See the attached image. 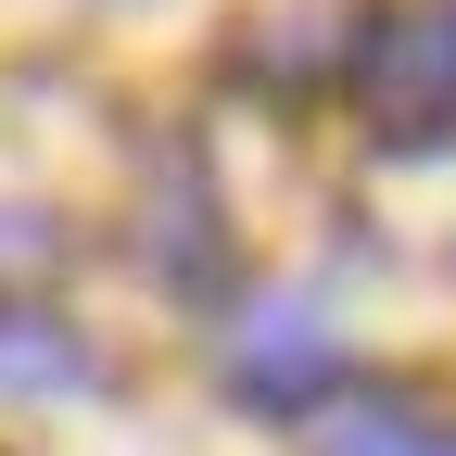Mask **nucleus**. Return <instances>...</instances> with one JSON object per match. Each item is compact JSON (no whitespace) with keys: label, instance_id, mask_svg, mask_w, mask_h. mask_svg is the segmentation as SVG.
Wrapping results in <instances>:
<instances>
[{"label":"nucleus","instance_id":"f257e3e1","mask_svg":"<svg viewBox=\"0 0 456 456\" xmlns=\"http://www.w3.org/2000/svg\"><path fill=\"white\" fill-rule=\"evenodd\" d=\"M355 114L406 152L456 127V0H419V13H380L355 38Z\"/></svg>","mask_w":456,"mask_h":456},{"label":"nucleus","instance_id":"f03ea898","mask_svg":"<svg viewBox=\"0 0 456 456\" xmlns=\"http://www.w3.org/2000/svg\"><path fill=\"white\" fill-rule=\"evenodd\" d=\"M228 393H241V406H279V419H292V406H317V393H330V368H342V342H330V317L317 305H292V292H266L241 330H228Z\"/></svg>","mask_w":456,"mask_h":456},{"label":"nucleus","instance_id":"7ed1b4c3","mask_svg":"<svg viewBox=\"0 0 456 456\" xmlns=\"http://www.w3.org/2000/svg\"><path fill=\"white\" fill-rule=\"evenodd\" d=\"M38 393H89V342L51 317V305H13V292H0V406H38Z\"/></svg>","mask_w":456,"mask_h":456},{"label":"nucleus","instance_id":"20e7f679","mask_svg":"<svg viewBox=\"0 0 456 456\" xmlns=\"http://www.w3.org/2000/svg\"><path fill=\"white\" fill-rule=\"evenodd\" d=\"M330 456H456V444H431V431H406L393 406H355V419H330Z\"/></svg>","mask_w":456,"mask_h":456},{"label":"nucleus","instance_id":"39448f33","mask_svg":"<svg viewBox=\"0 0 456 456\" xmlns=\"http://www.w3.org/2000/svg\"><path fill=\"white\" fill-rule=\"evenodd\" d=\"M51 254H64V228L26 216V203H0V279H13V266H51Z\"/></svg>","mask_w":456,"mask_h":456}]
</instances>
